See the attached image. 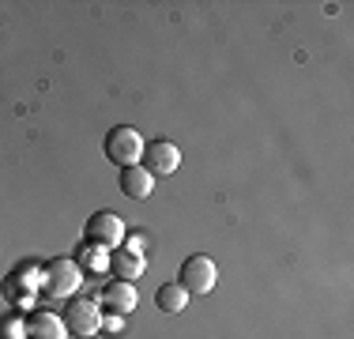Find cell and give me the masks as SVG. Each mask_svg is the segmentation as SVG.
Returning <instances> with one entry per match:
<instances>
[{
	"mask_svg": "<svg viewBox=\"0 0 354 339\" xmlns=\"http://www.w3.org/2000/svg\"><path fill=\"white\" fill-rule=\"evenodd\" d=\"M143 136L132 129V125H117V129H109L106 132V158L113 166H140V158H143Z\"/></svg>",
	"mask_w": 354,
	"mask_h": 339,
	"instance_id": "cell-1",
	"label": "cell"
},
{
	"mask_svg": "<svg viewBox=\"0 0 354 339\" xmlns=\"http://www.w3.org/2000/svg\"><path fill=\"white\" fill-rule=\"evenodd\" d=\"M177 283L185 286L189 294H212L215 291V283H218V268H215V260L212 257H189L181 264V271H177Z\"/></svg>",
	"mask_w": 354,
	"mask_h": 339,
	"instance_id": "cell-2",
	"label": "cell"
},
{
	"mask_svg": "<svg viewBox=\"0 0 354 339\" xmlns=\"http://www.w3.org/2000/svg\"><path fill=\"white\" fill-rule=\"evenodd\" d=\"M83 283L80 275V264L75 260H49L46 264V294L49 298H68V294H75V286Z\"/></svg>",
	"mask_w": 354,
	"mask_h": 339,
	"instance_id": "cell-3",
	"label": "cell"
},
{
	"mask_svg": "<svg viewBox=\"0 0 354 339\" xmlns=\"http://www.w3.org/2000/svg\"><path fill=\"white\" fill-rule=\"evenodd\" d=\"M64 328H68L72 336H95L98 328H102V313H98V305L91 298H72L68 309H64Z\"/></svg>",
	"mask_w": 354,
	"mask_h": 339,
	"instance_id": "cell-4",
	"label": "cell"
},
{
	"mask_svg": "<svg viewBox=\"0 0 354 339\" xmlns=\"http://www.w3.org/2000/svg\"><path fill=\"white\" fill-rule=\"evenodd\" d=\"M124 237V223L121 215H113V211H98V215H91L87 223V241L98 245V249H117Z\"/></svg>",
	"mask_w": 354,
	"mask_h": 339,
	"instance_id": "cell-5",
	"label": "cell"
},
{
	"mask_svg": "<svg viewBox=\"0 0 354 339\" xmlns=\"http://www.w3.org/2000/svg\"><path fill=\"white\" fill-rule=\"evenodd\" d=\"M177 166H181V151L170 140H155L151 147H143V170L151 177H170Z\"/></svg>",
	"mask_w": 354,
	"mask_h": 339,
	"instance_id": "cell-6",
	"label": "cell"
},
{
	"mask_svg": "<svg viewBox=\"0 0 354 339\" xmlns=\"http://www.w3.org/2000/svg\"><path fill=\"white\" fill-rule=\"evenodd\" d=\"M102 305L109 313H132L136 309V286L124 283V279H109L102 286Z\"/></svg>",
	"mask_w": 354,
	"mask_h": 339,
	"instance_id": "cell-7",
	"label": "cell"
},
{
	"mask_svg": "<svg viewBox=\"0 0 354 339\" xmlns=\"http://www.w3.org/2000/svg\"><path fill=\"white\" fill-rule=\"evenodd\" d=\"M117 185H121V192L129 200H147L151 189H155V177H151L143 166H124L121 170V181H117Z\"/></svg>",
	"mask_w": 354,
	"mask_h": 339,
	"instance_id": "cell-8",
	"label": "cell"
},
{
	"mask_svg": "<svg viewBox=\"0 0 354 339\" xmlns=\"http://www.w3.org/2000/svg\"><path fill=\"white\" fill-rule=\"evenodd\" d=\"M64 336H68L64 320L49 309H38L35 317L27 320V339H64Z\"/></svg>",
	"mask_w": 354,
	"mask_h": 339,
	"instance_id": "cell-9",
	"label": "cell"
},
{
	"mask_svg": "<svg viewBox=\"0 0 354 339\" xmlns=\"http://www.w3.org/2000/svg\"><path fill=\"white\" fill-rule=\"evenodd\" d=\"M109 271H113L117 279H124V283H132V279L143 271V253H136V249H109Z\"/></svg>",
	"mask_w": 354,
	"mask_h": 339,
	"instance_id": "cell-10",
	"label": "cell"
},
{
	"mask_svg": "<svg viewBox=\"0 0 354 339\" xmlns=\"http://www.w3.org/2000/svg\"><path fill=\"white\" fill-rule=\"evenodd\" d=\"M155 305H158L162 313H181L185 305H189V291H185L177 279H174V283H162V286L155 291Z\"/></svg>",
	"mask_w": 354,
	"mask_h": 339,
	"instance_id": "cell-11",
	"label": "cell"
},
{
	"mask_svg": "<svg viewBox=\"0 0 354 339\" xmlns=\"http://www.w3.org/2000/svg\"><path fill=\"white\" fill-rule=\"evenodd\" d=\"M83 268H91V271H106V268H109V257H106L102 249H91V245H87V249H83Z\"/></svg>",
	"mask_w": 354,
	"mask_h": 339,
	"instance_id": "cell-12",
	"label": "cell"
}]
</instances>
